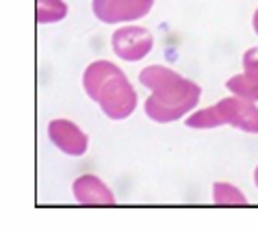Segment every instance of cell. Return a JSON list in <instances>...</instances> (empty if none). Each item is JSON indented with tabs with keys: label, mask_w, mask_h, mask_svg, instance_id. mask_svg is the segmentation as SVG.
Masks as SVG:
<instances>
[{
	"label": "cell",
	"mask_w": 258,
	"mask_h": 232,
	"mask_svg": "<svg viewBox=\"0 0 258 232\" xmlns=\"http://www.w3.org/2000/svg\"><path fill=\"white\" fill-rule=\"evenodd\" d=\"M213 202L217 206H245L247 198L236 185L217 180V183H213Z\"/></svg>",
	"instance_id": "obj_8"
},
{
	"label": "cell",
	"mask_w": 258,
	"mask_h": 232,
	"mask_svg": "<svg viewBox=\"0 0 258 232\" xmlns=\"http://www.w3.org/2000/svg\"><path fill=\"white\" fill-rule=\"evenodd\" d=\"M35 16L39 24H56L68 18V3L66 0H37Z\"/></svg>",
	"instance_id": "obj_9"
},
{
	"label": "cell",
	"mask_w": 258,
	"mask_h": 232,
	"mask_svg": "<svg viewBox=\"0 0 258 232\" xmlns=\"http://www.w3.org/2000/svg\"><path fill=\"white\" fill-rule=\"evenodd\" d=\"M254 185H256V189H258V165H256V169H254Z\"/></svg>",
	"instance_id": "obj_14"
},
{
	"label": "cell",
	"mask_w": 258,
	"mask_h": 232,
	"mask_svg": "<svg viewBox=\"0 0 258 232\" xmlns=\"http://www.w3.org/2000/svg\"><path fill=\"white\" fill-rule=\"evenodd\" d=\"M111 48L115 56H119L121 61H141L152 52L154 48V35L143 26L137 24H128L115 28L111 37Z\"/></svg>",
	"instance_id": "obj_4"
},
{
	"label": "cell",
	"mask_w": 258,
	"mask_h": 232,
	"mask_svg": "<svg viewBox=\"0 0 258 232\" xmlns=\"http://www.w3.org/2000/svg\"><path fill=\"white\" fill-rule=\"evenodd\" d=\"M243 76L258 85V46L245 50L243 54Z\"/></svg>",
	"instance_id": "obj_12"
},
{
	"label": "cell",
	"mask_w": 258,
	"mask_h": 232,
	"mask_svg": "<svg viewBox=\"0 0 258 232\" xmlns=\"http://www.w3.org/2000/svg\"><path fill=\"white\" fill-rule=\"evenodd\" d=\"M252 28H254V33L258 35V9L254 11V16H252Z\"/></svg>",
	"instance_id": "obj_13"
},
{
	"label": "cell",
	"mask_w": 258,
	"mask_h": 232,
	"mask_svg": "<svg viewBox=\"0 0 258 232\" xmlns=\"http://www.w3.org/2000/svg\"><path fill=\"white\" fill-rule=\"evenodd\" d=\"M221 126H232L241 133L258 135V102L241 96H228L215 102Z\"/></svg>",
	"instance_id": "obj_3"
},
{
	"label": "cell",
	"mask_w": 258,
	"mask_h": 232,
	"mask_svg": "<svg viewBox=\"0 0 258 232\" xmlns=\"http://www.w3.org/2000/svg\"><path fill=\"white\" fill-rule=\"evenodd\" d=\"M184 124H187V128H193V130H211V128H219L221 120H219L217 111H215V104H213V106L200 108V111L187 115V118H184Z\"/></svg>",
	"instance_id": "obj_10"
},
{
	"label": "cell",
	"mask_w": 258,
	"mask_h": 232,
	"mask_svg": "<svg viewBox=\"0 0 258 232\" xmlns=\"http://www.w3.org/2000/svg\"><path fill=\"white\" fill-rule=\"evenodd\" d=\"M154 0H91V11L102 24H128L146 18Z\"/></svg>",
	"instance_id": "obj_5"
},
{
	"label": "cell",
	"mask_w": 258,
	"mask_h": 232,
	"mask_svg": "<svg viewBox=\"0 0 258 232\" xmlns=\"http://www.w3.org/2000/svg\"><path fill=\"white\" fill-rule=\"evenodd\" d=\"M139 83L150 91L146 115L156 124H171L187 118L198 106L202 87L165 65H148L139 72Z\"/></svg>",
	"instance_id": "obj_1"
},
{
	"label": "cell",
	"mask_w": 258,
	"mask_h": 232,
	"mask_svg": "<svg viewBox=\"0 0 258 232\" xmlns=\"http://www.w3.org/2000/svg\"><path fill=\"white\" fill-rule=\"evenodd\" d=\"M228 91L234 93V96H241V98H247V100H254V102H258V85L247 81L243 74H236L232 76L230 81L226 83Z\"/></svg>",
	"instance_id": "obj_11"
},
{
	"label": "cell",
	"mask_w": 258,
	"mask_h": 232,
	"mask_svg": "<svg viewBox=\"0 0 258 232\" xmlns=\"http://www.w3.org/2000/svg\"><path fill=\"white\" fill-rule=\"evenodd\" d=\"M83 89L109 120L121 122L137 111V91L113 61H91L83 72Z\"/></svg>",
	"instance_id": "obj_2"
},
{
	"label": "cell",
	"mask_w": 258,
	"mask_h": 232,
	"mask_svg": "<svg viewBox=\"0 0 258 232\" xmlns=\"http://www.w3.org/2000/svg\"><path fill=\"white\" fill-rule=\"evenodd\" d=\"M74 200L81 206H113L115 204V195L109 189V185L96 173H83L72 185Z\"/></svg>",
	"instance_id": "obj_7"
},
{
	"label": "cell",
	"mask_w": 258,
	"mask_h": 232,
	"mask_svg": "<svg viewBox=\"0 0 258 232\" xmlns=\"http://www.w3.org/2000/svg\"><path fill=\"white\" fill-rule=\"evenodd\" d=\"M48 139L56 150L68 156H83L89 150V137L72 120L56 118L48 124Z\"/></svg>",
	"instance_id": "obj_6"
}]
</instances>
